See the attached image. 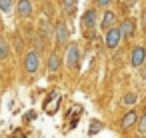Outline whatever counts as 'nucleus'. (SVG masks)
I'll list each match as a JSON object with an SVG mask.
<instances>
[{
    "mask_svg": "<svg viewBox=\"0 0 146 138\" xmlns=\"http://www.w3.org/2000/svg\"><path fill=\"white\" fill-rule=\"evenodd\" d=\"M38 26H40V32H42V36H50V34H52V28H50V24H48V18H46V16H40V22H38Z\"/></svg>",
    "mask_w": 146,
    "mask_h": 138,
    "instance_id": "13",
    "label": "nucleus"
},
{
    "mask_svg": "<svg viewBox=\"0 0 146 138\" xmlns=\"http://www.w3.org/2000/svg\"><path fill=\"white\" fill-rule=\"evenodd\" d=\"M16 12L20 18H28L32 16L34 12V4H32V0H18V4H16Z\"/></svg>",
    "mask_w": 146,
    "mask_h": 138,
    "instance_id": "8",
    "label": "nucleus"
},
{
    "mask_svg": "<svg viewBox=\"0 0 146 138\" xmlns=\"http://www.w3.org/2000/svg\"><path fill=\"white\" fill-rule=\"evenodd\" d=\"M118 30H120L122 38H132L134 32H136V26H134L132 20H122V22L118 24Z\"/></svg>",
    "mask_w": 146,
    "mask_h": 138,
    "instance_id": "11",
    "label": "nucleus"
},
{
    "mask_svg": "<svg viewBox=\"0 0 146 138\" xmlns=\"http://www.w3.org/2000/svg\"><path fill=\"white\" fill-rule=\"evenodd\" d=\"M10 56V44L4 36H0V60H6Z\"/></svg>",
    "mask_w": 146,
    "mask_h": 138,
    "instance_id": "12",
    "label": "nucleus"
},
{
    "mask_svg": "<svg viewBox=\"0 0 146 138\" xmlns=\"http://www.w3.org/2000/svg\"><path fill=\"white\" fill-rule=\"evenodd\" d=\"M62 8L66 14H74L76 12V0H62Z\"/></svg>",
    "mask_w": 146,
    "mask_h": 138,
    "instance_id": "15",
    "label": "nucleus"
},
{
    "mask_svg": "<svg viewBox=\"0 0 146 138\" xmlns=\"http://www.w3.org/2000/svg\"><path fill=\"white\" fill-rule=\"evenodd\" d=\"M60 68H62V58L58 52H52L48 56V74H58Z\"/></svg>",
    "mask_w": 146,
    "mask_h": 138,
    "instance_id": "10",
    "label": "nucleus"
},
{
    "mask_svg": "<svg viewBox=\"0 0 146 138\" xmlns=\"http://www.w3.org/2000/svg\"><path fill=\"white\" fill-rule=\"evenodd\" d=\"M138 118H140L138 112H136L134 108H130V110L124 114V118L120 120V128H122V130H130V128H134V126L138 124Z\"/></svg>",
    "mask_w": 146,
    "mask_h": 138,
    "instance_id": "7",
    "label": "nucleus"
},
{
    "mask_svg": "<svg viewBox=\"0 0 146 138\" xmlns=\"http://www.w3.org/2000/svg\"><path fill=\"white\" fill-rule=\"evenodd\" d=\"M146 62V48L144 46H134L132 54H130V66L132 68H140Z\"/></svg>",
    "mask_w": 146,
    "mask_h": 138,
    "instance_id": "3",
    "label": "nucleus"
},
{
    "mask_svg": "<svg viewBox=\"0 0 146 138\" xmlns=\"http://www.w3.org/2000/svg\"><path fill=\"white\" fill-rule=\"evenodd\" d=\"M120 40H122V34H120L118 26L106 32V38H104V42H106V48H108V50H114V48H118Z\"/></svg>",
    "mask_w": 146,
    "mask_h": 138,
    "instance_id": "6",
    "label": "nucleus"
},
{
    "mask_svg": "<svg viewBox=\"0 0 146 138\" xmlns=\"http://www.w3.org/2000/svg\"><path fill=\"white\" fill-rule=\"evenodd\" d=\"M96 2H98V6H100V8H108L112 0H96Z\"/></svg>",
    "mask_w": 146,
    "mask_h": 138,
    "instance_id": "19",
    "label": "nucleus"
},
{
    "mask_svg": "<svg viewBox=\"0 0 146 138\" xmlns=\"http://www.w3.org/2000/svg\"><path fill=\"white\" fill-rule=\"evenodd\" d=\"M78 64H80V48L76 44H70L66 48V66L72 68V70H76Z\"/></svg>",
    "mask_w": 146,
    "mask_h": 138,
    "instance_id": "2",
    "label": "nucleus"
},
{
    "mask_svg": "<svg viewBox=\"0 0 146 138\" xmlns=\"http://www.w3.org/2000/svg\"><path fill=\"white\" fill-rule=\"evenodd\" d=\"M38 68H40V54L36 50H28L24 56V70L28 74H36Z\"/></svg>",
    "mask_w": 146,
    "mask_h": 138,
    "instance_id": "1",
    "label": "nucleus"
},
{
    "mask_svg": "<svg viewBox=\"0 0 146 138\" xmlns=\"http://www.w3.org/2000/svg\"><path fill=\"white\" fill-rule=\"evenodd\" d=\"M54 34H56V44H58V46H66V44H68L70 30H68L66 22H58L56 28H54Z\"/></svg>",
    "mask_w": 146,
    "mask_h": 138,
    "instance_id": "4",
    "label": "nucleus"
},
{
    "mask_svg": "<svg viewBox=\"0 0 146 138\" xmlns=\"http://www.w3.org/2000/svg\"><path fill=\"white\" fill-rule=\"evenodd\" d=\"M96 22H98V12H96L94 8H88V10L82 14L80 26H82V28H86V30H90V28H94V26H96Z\"/></svg>",
    "mask_w": 146,
    "mask_h": 138,
    "instance_id": "5",
    "label": "nucleus"
},
{
    "mask_svg": "<svg viewBox=\"0 0 146 138\" xmlns=\"http://www.w3.org/2000/svg\"><path fill=\"white\" fill-rule=\"evenodd\" d=\"M138 102V94L136 92H128V94H124V98H122V104L124 106H134Z\"/></svg>",
    "mask_w": 146,
    "mask_h": 138,
    "instance_id": "14",
    "label": "nucleus"
},
{
    "mask_svg": "<svg viewBox=\"0 0 146 138\" xmlns=\"http://www.w3.org/2000/svg\"><path fill=\"white\" fill-rule=\"evenodd\" d=\"M100 28H102L104 32H108V30L116 28V14H114L112 10H106V12H104L102 22H100Z\"/></svg>",
    "mask_w": 146,
    "mask_h": 138,
    "instance_id": "9",
    "label": "nucleus"
},
{
    "mask_svg": "<svg viewBox=\"0 0 146 138\" xmlns=\"http://www.w3.org/2000/svg\"><path fill=\"white\" fill-rule=\"evenodd\" d=\"M12 8H14V0H0V12L10 14Z\"/></svg>",
    "mask_w": 146,
    "mask_h": 138,
    "instance_id": "16",
    "label": "nucleus"
},
{
    "mask_svg": "<svg viewBox=\"0 0 146 138\" xmlns=\"http://www.w3.org/2000/svg\"><path fill=\"white\" fill-rule=\"evenodd\" d=\"M136 128H138V134H146V112L138 118V124H136Z\"/></svg>",
    "mask_w": 146,
    "mask_h": 138,
    "instance_id": "17",
    "label": "nucleus"
},
{
    "mask_svg": "<svg viewBox=\"0 0 146 138\" xmlns=\"http://www.w3.org/2000/svg\"><path fill=\"white\" fill-rule=\"evenodd\" d=\"M100 128H102V122H92L90 124V134H96Z\"/></svg>",
    "mask_w": 146,
    "mask_h": 138,
    "instance_id": "18",
    "label": "nucleus"
}]
</instances>
